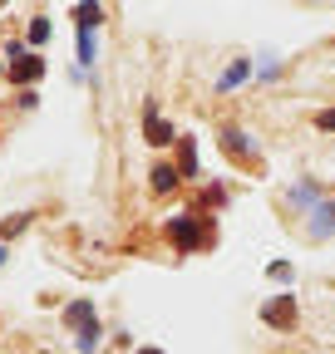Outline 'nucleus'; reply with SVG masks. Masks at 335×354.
Masks as SVG:
<instances>
[{"mask_svg":"<svg viewBox=\"0 0 335 354\" xmlns=\"http://www.w3.org/2000/svg\"><path fill=\"white\" fill-rule=\"evenodd\" d=\"M143 138L153 143V148H168V143H178V133L168 128L163 118H158V99H148L143 104Z\"/></svg>","mask_w":335,"mask_h":354,"instance_id":"obj_1","label":"nucleus"},{"mask_svg":"<svg viewBox=\"0 0 335 354\" xmlns=\"http://www.w3.org/2000/svg\"><path fill=\"white\" fill-rule=\"evenodd\" d=\"M262 320H266L271 330H291V325H296V300H291V295L266 300V305H262Z\"/></svg>","mask_w":335,"mask_h":354,"instance_id":"obj_2","label":"nucleus"},{"mask_svg":"<svg viewBox=\"0 0 335 354\" xmlns=\"http://www.w3.org/2000/svg\"><path fill=\"white\" fill-rule=\"evenodd\" d=\"M168 236H173L183 251H192V246L202 241V232H197V221H192V216H173V221H168Z\"/></svg>","mask_w":335,"mask_h":354,"instance_id":"obj_3","label":"nucleus"},{"mask_svg":"<svg viewBox=\"0 0 335 354\" xmlns=\"http://www.w3.org/2000/svg\"><path fill=\"white\" fill-rule=\"evenodd\" d=\"M39 74H45V59H39V55H20V59H10V79H15V84H35Z\"/></svg>","mask_w":335,"mask_h":354,"instance_id":"obj_4","label":"nucleus"},{"mask_svg":"<svg viewBox=\"0 0 335 354\" xmlns=\"http://www.w3.org/2000/svg\"><path fill=\"white\" fill-rule=\"evenodd\" d=\"M99 344H104V325H99V315H94L89 325H79V335H74V349H79V354H94Z\"/></svg>","mask_w":335,"mask_h":354,"instance_id":"obj_5","label":"nucleus"},{"mask_svg":"<svg viewBox=\"0 0 335 354\" xmlns=\"http://www.w3.org/2000/svg\"><path fill=\"white\" fill-rule=\"evenodd\" d=\"M311 216H316V221H311V236H316V241L335 232V202H316V212H311Z\"/></svg>","mask_w":335,"mask_h":354,"instance_id":"obj_6","label":"nucleus"},{"mask_svg":"<svg viewBox=\"0 0 335 354\" xmlns=\"http://www.w3.org/2000/svg\"><path fill=\"white\" fill-rule=\"evenodd\" d=\"M89 320H94V300H69L64 305V325L79 330V325H89Z\"/></svg>","mask_w":335,"mask_h":354,"instance_id":"obj_7","label":"nucleus"},{"mask_svg":"<svg viewBox=\"0 0 335 354\" xmlns=\"http://www.w3.org/2000/svg\"><path fill=\"white\" fill-rule=\"evenodd\" d=\"M99 20H104V6H99V0H79V6H74V25L99 30Z\"/></svg>","mask_w":335,"mask_h":354,"instance_id":"obj_8","label":"nucleus"},{"mask_svg":"<svg viewBox=\"0 0 335 354\" xmlns=\"http://www.w3.org/2000/svg\"><path fill=\"white\" fill-rule=\"evenodd\" d=\"M178 172L183 177H197V143L192 138H178Z\"/></svg>","mask_w":335,"mask_h":354,"instance_id":"obj_9","label":"nucleus"},{"mask_svg":"<svg viewBox=\"0 0 335 354\" xmlns=\"http://www.w3.org/2000/svg\"><path fill=\"white\" fill-rule=\"evenodd\" d=\"M222 148H227L232 158H251V153H257V148H251V138H246V133H237V128L222 133Z\"/></svg>","mask_w":335,"mask_h":354,"instance_id":"obj_10","label":"nucleus"},{"mask_svg":"<svg viewBox=\"0 0 335 354\" xmlns=\"http://www.w3.org/2000/svg\"><path fill=\"white\" fill-rule=\"evenodd\" d=\"M178 183H183V172H178V167H168V162L153 167V192H173Z\"/></svg>","mask_w":335,"mask_h":354,"instance_id":"obj_11","label":"nucleus"},{"mask_svg":"<svg viewBox=\"0 0 335 354\" xmlns=\"http://www.w3.org/2000/svg\"><path fill=\"white\" fill-rule=\"evenodd\" d=\"M94 64V30L89 25H79V74Z\"/></svg>","mask_w":335,"mask_h":354,"instance_id":"obj_12","label":"nucleus"},{"mask_svg":"<svg viewBox=\"0 0 335 354\" xmlns=\"http://www.w3.org/2000/svg\"><path fill=\"white\" fill-rule=\"evenodd\" d=\"M316 202H320V187H316V183L291 187V207H316Z\"/></svg>","mask_w":335,"mask_h":354,"instance_id":"obj_13","label":"nucleus"},{"mask_svg":"<svg viewBox=\"0 0 335 354\" xmlns=\"http://www.w3.org/2000/svg\"><path fill=\"white\" fill-rule=\"evenodd\" d=\"M246 74H251V59H237V64H232V69L222 74V84H217V88H237V84H242Z\"/></svg>","mask_w":335,"mask_h":354,"instance_id":"obj_14","label":"nucleus"},{"mask_svg":"<svg viewBox=\"0 0 335 354\" xmlns=\"http://www.w3.org/2000/svg\"><path fill=\"white\" fill-rule=\"evenodd\" d=\"M25 39H30V44H45V39H50V20H45V15H30V30H25Z\"/></svg>","mask_w":335,"mask_h":354,"instance_id":"obj_15","label":"nucleus"},{"mask_svg":"<svg viewBox=\"0 0 335 354\" xmlns=\"http://www.w3.org/2000/svg\"><path fill=\"white\" fill-rule=\"evenodd\" d=\"M25 221H30V216H10V221H0V241H10L15 232H25Z\"/></svg>","mask_w":335,"mask_h":354,"instance_id":"obj_16","label":"nucleus"},{"mask_svg":"<svg viewBox=\"0 0 335 354\" xmlns=\"http://www.w3.org/2000/svg\"><path fill=\"white\" fill-rule=\"evenodd\" d=\"M271 281H296V271H291L286 261H271Z\"/></svg>","mask_w":335,"mask_h":354,"instance_id":"obj_17","label":"nucleus"},{"mask_svg":"<svg viewBox=\"0 0 335 354\" xmlns=\"http://www.w3.org/2000/svg\"><path fill=\"white\" fill-rule=\"evenodd\" d=\"M316 123H320V128H325V133H335V113H330V109H325V113H320V118H316Z\"/></svg>","mask_w":335,"mask_h":354,"instance_id":"obj_18","label":"nucleus"},{"mask_svg":"<svg viewBox=\"0 0 335 354\" xmlns=\"http://www.w3.org/2000/svg\"><path fill=\"white\" fill-rule=\"evenodd\" d=\"M0 266H6V241H0Z\"/></svg>","mask_w":335,"mask_h":354,"instance_id":"obj_19","label":"nucleus"},{"mask_svg":"<svg viewBox=\"0 0 335 354\" xmlns=\"http://www.w3.org/2000/svg\"><path fill=\"white\" fill-rule=\"evenodd\" d=\"M138 354H163V349H138Z\"/></svg>","mask_w":335,"mask_h":354,"instance_id":"obj_20","label":"nucleus"}]
</instances>
